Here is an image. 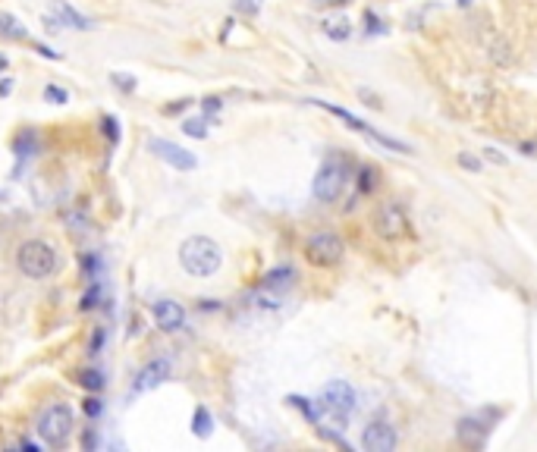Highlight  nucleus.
Segmentation results:
<instances>
[{
  "instance_id": "obj_1",
  "label": "nucleus",
  "mask_w": 537,
  "mask_h": 452,
  "mask_svg": "<svg viewBox=\"0 0 537 452\" xmlns=\"http://www.w3.org/2000/svg\"><path fill=\"white\" fill-rule=\"evenodd\" d=\"M179 264L189 276H214L223 267V251L211 236H189L179 245Z\"/></svg>"
},
{
  "instance_id": "obj_2",
  "label": "nucleus",
  "mask_w": 537,
  "mask_h": 452,
  "mask_svg": "<svg viewBox=\"0 0 537 452\" xmlns=\"http://www.w3.org/2000/svg\"><path fill=\"white\" fill-rule=\"evenodd\" d=\"M35 430H38V437L45 446L63 449V446L73 439V433H76V414H73V408L66 405V402H54V405H47L45 412L38 414Z\"/></svg>"
},
{
  "instance_id": "obj_3",
  "label": "nucleus",
  "mask_w": 537,
  "mask_h": 452,
  "mask_svg": "<svg viewBox=\"0 0 537 452\" xmlns=\"http://www.w3.org/2000/svg\"><path fill=\"white\" fill-rule=\"evenodd\" d=\"M16 267H20L26 276H32V280H47L51 273H57L60 261H57V251H54L51 242H45V239H29V242H22L20 251H16Z\"/></svg>"
},
{
  "instance_id": "obj_4",
  "label": "nucleus",
  "mask_w": 537,
  "mask_h": 452,
  "mask_svg": "<svg viewBox=\"0 0 537 452\" xmlns=\"http://www.w3.org/2000/svg\"><path fill=\"white\" fill-rule=\"evenodd\" d=\"M349 182V167L346 160H336V157H330V160L321 163V170H317L315 182H311V192H315L317 201H324V204H330V201H336L342 195V188H346Z\"/></svg>"
},
{
  "instance_id": "obj_5",
  "label": "nucleus",
  "mask_w": 537,
  "mask_h": 452,
  "mask_svg": "<svg viewBox=\"0 0 537 452\" xmlns=\"http://www.w3.org/2000/svg\"><path fill=\"white\" fill-rule=\"evenodd\" d=\"M308 104H315V107H321V110H327V113H333V116H340L342 123H349V129H355V132H365L371 142H377V144H384V148H390V151H396V154H411V148L405 142H399V138H390V135H384V132H377L371 123H365V119H358V116H352V113L346 110V107H336V104H330V100H308Z\"/></svg>"
},
{
  "instance_id": "obj_6",
  "label": "nucleus",
  "mask_w": 537,
  "mask_h": 452,
  "mask_svg": "<svg viewBox=\"0 0 537 452\" xmlns=\"http://www.w3.org/2000/svg\"><path fill=\"white\" fill-rule=\"evenodd\" d=\"M321 412L333 414L340 424H346L355 412V389L352 383L346 380H330L327 386L321 389Z\"/></svg>"
},
{
  "instance_id": "obj_7",
  "label": "nucleus",
  "mask_w": 537,
  "mask_h": 452,
  "mask_svg": "<svg viewBox=\"0 0 537 452\" xmlns=\"http://www.w3.org/2000/svg\"><path fill=\"white\" fill-rule=\"evenodd\" d=\"M148 151H151L158 160H164L167 167L179 170V173H192V170L198 167V157L192 154V151H186L183 144L170 142V138H148Z\"/></svg>"
},
{
  "instance_id": "obj_8",
  "label": "nucleus",
  "mask_w": 537,
  "mask_h": 452,
  "mask_svg": "<svg viewBox=\"0 0 537 452\" xmlns=\"http://www.w3.org/2000/svg\"><path fill=\"white\" fill-rule=\"evenodd\" d=\"M305 257H308L315 267H333V264L342 261V242L333 232H317V236L308 239L305 245Z\"/></svg>"
},
{
  "instance_id": "obj_9",
  "label": "nucleus",
  "mask_w": 537,
  "mask_h": 452,
  "mask_svg": "<svg viewBox=\"0 0 537 452\" xmlns=\"http://www.w3.org/2000/svg\"><path fill=\"white\" fill-rule=\"evenodd\" d=\"M173 377V361L167 355L160 358H151V361L145 364V368L139 370V377H135L133 383V396H142V393H151V389H158L160 383H167Z\"/></svg>"
},
{
  "instance_id": "obj_10",
  "label": "nucleus",
  "mask_w": 537,
  "mask_h": 452,
  "mask_svg": "<svg viewBox=\"0 0 537 452\" xmlns=\"http://www.w3.org/2000/svg\"><path fill=\"white\" fill-rule=\"evenodd\" d=\"M296 280H298V273H296V267H273V270H267L264 273V280H261V292H267V305H280V299H283L286 292H289L292 286H296Z\"/></svg>"
},
{
  "instance_id": "obj_11",
  "label": "nucleus",
  "mask_w": 537,
  "mask_h": 452,
  "mask_svg": "<svg viewBox=\"0 0 537 452\" xmlns=\"http://www.w3.org/2000/svg\"><path fill=\"white\" fill-rule=\"evenodd\" d=\"M374 229L384 239H399L402 232H409V220H405V211L396 204V201H386L384 207L374 217Z\"/></svg>"
},
{
  "instance_id": "obj_12",
  "label": "nucleus",
  "mask_w": 537,
  "mask_h": 452,
  "mask_svg": "<svg viewBox=\"0 0 537 452\" xmlns=\"http://www.w3.org/2000/svg\"><path fill=\"white\" fill-rule=\"evenodd\" d=\"M396 443H399V437H396L390 421H371V424L365 427V433H361V446H365L368 452H393Z\"/></svg>"
},
{
  "instance_id": "obj_13",
  "label": "nucleus",
  "mask_w": 537,
  "mask_h": 452,
  "mask_svg": "<svg viewBox=\"0 0 537 452\" xmlns=\"http://www.w3.org/2000/svg\"><path fill=\"white\" fill-rule=\"evenodd\" d=\"M151 314H154L158 330H164V333H176V330H183V326H186V308L179 305V301H173V299L154 301Z\"/></svg>"
},
{
  "instance_id": "obj_14",
  "label": "nucleus",
  "mask_w": 537,
  "mask_h": 452,
  "mask_svg": "<svg viewBox=\"0 0 537 452\" xmlns=\"http://www.w3.org/2000/svg\"><path fill=\"white\" fill-rule=\"evenodd\" d=\"M487 433H490V424L481 414H468V418L459 421V439L465 446H484Z\"/></svg>"
},
{
  "instance_id": "obj_15",
  "label": "nucleus",
  "mask_w": 537,
  "mask_h": 452,
  "mask_svg": "<svg viewBox=\"0 0 537 452\" xmlns=\"http://www.w3.org/2000/svg\"><path fill=\"white\" fill-rule=\"evenodd\" d=\"M51 10L57 13V25H66V29H79V31H91V29H95V22H91L89 16H82L79 10H73L66 0H54Z\"/></svg>"
},
{
  "instance_id": "obj_16",
  "label": "nucleus",
  "mask_w": 537,
  "mask_h": 452,
  "mask_svg": "<svg viewBox=\"0 0 537 452\" xmlns=\"http://www.w3.org/2000/svg\"><path fill=\"white\" fill-rule=\"evenodd\" d=\"M0 41H29L32 44V35H29V29L13 16V13H0Z\"/></svg>"
},
{
  "instance_id": "obj_17",
  "label": "nucleus",
  "mask_w": 537,
  "mask_h": 452,
  "mask_svg": "<svg viewBox=\"0 0 537 452\" xmlns=\"http://www.w3.org/2000/svg\"><path fill=\"white\" fill-rule=\"evenodd\" d=\"M73 380H76L82 389H89V393H101V389L107 386V377H104L101 368H82V370H76Z\"/></svg>"
},
{
  "instance_id": "obj_18",
  "label": "nucleus",
  "mask_w": 537,
  "mask_h": 452,
  "mask_svg": "<svg viewBox=\"0 0 537 452\" xmlns=\"http://www.w3.org/2000/svg\"><path fill=\"white\" fill-rule=\"evenodd\" d=\"M192 433H195L198 439H208L211 433H214V414H211V408L198 405L195 412H192Z\"/></svg>"
},
{
  "instance_id": "obj_19",
  "label": "nucleus",
  "mask_w": 537,
  "mask_h": 452,
  "mask_svg": "<svg viewBox=\"0 0 537 452\" xmlns=\"http://www.w3.org/2000/svg\"><path fill=\"white\" fill-rule=\"evenodd\" d=\"M324 35L330 38V41H346L349 35H352V22H349L346 16H330V19H324Z\"/></svg>"
},
{
  "instance_id": "obj_20",
  "label": "nucleus",
  "mask_w": 537,
  "mask_h": 452,
  "mask_svg": "<svg viewBox=\"0 0 537 452\" xmlns=\"http://www.w3.org/2000/svg\"><path fill=\"white\" fill-rule=\"evenodd\" d=\"M183 132H186V135H192V138H204V135H208V119H204V116H189L183 123Z\"/></svg>"
},
{
  "instance_id": "obj_21",
  "label": "nucleus",
  "mask_w": 537,
  "mask_h": 452,
  "mask_svg": "<svg viewBox=\"0 0 537 452\" xmlns=\"http://www.w3.org/2000/svg\"><path fill=\"white\" fill-rule=\"evenodd\" d=\"M233 6H236V13H242V16L255 19V16L261 13V6H264V0H233Z\"/></svg>"
},
{
  "instance_id": "obj_22",
  "label": "nucleus",
  "mask_w": 537,
  "mask_h": 452,
  "mask_svg": "<svg viewBox=\"0 0 537 452\" xmlns=\"http://www.w3.org/2000/svg\"><path fill=\"white\" fill-rule=\"evenodd\" d=\"M82 412L89 414V418H101V414H104V402L98 399V396H89V399L82 402Z\"/></svg>"
},
{
  "instance_id": "obj_23",
  "label": "nucleus",
  "mask_w": 537,
  "mask_h": 452,
  "mask_svg": "<svg viewBox=\"0 0 537 452\" xmlns=\"http://www.w3.org/2000/svg\"><path fill=\"white\" fill-rule=\"evenodd\" d=\"M45 100H51V104H66L70 94H66V88H60V85H47L45 88Z\"/></svg>"
},
{
  "instance_id": "obj_24",
  "label": "nucleus",
  "mask_w": 537,
  "mask_h": 452,
  "mask_svg": "<svg viewBox=\"0 0 537 452\" xmlns=\"http://www.w3.org/2000/svg\"><path fill=\"white\" fill-rule=\"evenodd\" d=\"M101 129H104V135L110 138V144H116V142H120V129H116V116H110V113H107V116L101 119Z\"/></svg>"
},
{
  "instance_id": "obj_25",
  "label": "nucleus",
  "mask_w": 537,
  "mask_h": 452,
  "mask_svg": "<svg viewBox=\"0 0 537 452\" xmlns=\"http://www.w3.org/2000/svg\"><path fill=\"white\" fill-rule=\"evenodd\" d=\"M98 295H101V286H91L89 292L82 295V305H79V308H82V311H91V308L98 305Z\"/></svg>"
},
{
  "instance_id": "obj_26",
  "label": "nucleus",
  "mask_w": 537,
  "mask_h": 452,
  "mask_svg": "<svg viewBox=\"0 0 537 452\" xmlns=\"http://www.w3.org/2000/svg\"><path fill=\"white\" fill-rule=\"evenodd\" d=\"M114 85L123 88V91H135V79L129 73H114Z\"/></svg>"
},
{
  "instance_id": "obj_27",
  "label": "nucleus",
  "mask_w": 537,
  "mask_h": 452,
  "mask_svg": "<svg viewBox=\"0 0 537 452\" xmlns=\"http://www.w3.org/2000/svg\"><path fill=\"white\" fill-rule=\"evenodd\" d=\"M365 19H368V35H384V31H386V29H384V22H380V19L374 16L371 10L365 13Z\"/></svg>"
},
{
  "instance_id": "obj_28",
  "label": "nucleus",
  "mask_w": 537,
  "mask_h": 452,
  "mask_svg": "<svg viewBox=\"0 0 537 452\" xmlns=\"http://www.w3.org/2000/svg\"><path fill=\"white\" fill-rule=\"evenodd\" d=\"M484 160L497 163V167H506V163H509V157H506V154H499L497 148H484Z\"/></svg>"
},
{
  "instance_id": "obj_29",
  "label": "nucleus",
  "mask_w": 537,
  "mask_h": 452,
  "mask_svg": "<svg viewBox=\"0 0 537 452\" xmlns=\"http://www.w3.org/2000/svg\"><path fill=\"white\" fill-rule=\"evenodd\" d=\"M459 163L465 170H471V173H481V160L474 154H459Z\"/></svg>"
},
{
  "instance_id": "obj_30",
  "label": "nucleus",
  "mask_w": 537,
  "mask_h": 452,
  "mask_svg": "<svg viewBox=\"0 0 537 452\" xmlns=\"http://www.w3.org/2000/svg\"><path fill=\"white\" fill-rule=\"evenodd\" d=\"M82 267H85V276H89V280H95V276H98V273H95L98 257H95V255H85V257H82Z\"/></svg>"
},
{
  "instance_id": "obj_31",
  "label": "nucleus",
  "mask_w": 537,
  "mask_h": 452,
  "mask_svg": "<svg viewBox=\"0 0 537 452\" xmlns=\"http://www.w3.org/2000/svg\"><path fill=\"white\" fill-rule=\"evenodd\" d=\"M371 176L374 170H361V192H371Z\"/></svg>"
},
{
  "instance_id": "obj_32",
  "label": "nucleus",
  "mask_w": 537,
  "mask_h": 452,
  "mask_svg": "<svg viewBox=\"0 0 537 452\" xmlns=\"http://www.w3.org/2000/svg\"><path fill=\"white\" fill-rule=\"evenodd\" d=\"M98 342H104V330H95V339L89 345V355H98Z\"/></svg>"
},
{
  "instance_id": "obj_33",
  "label": "nucleus",
  "mask_w": 537,
  "mask_h": 452,
  "mask_svg": "<svg viewBox=\"0 0 537 452\" xmlns=\"http://www.w3.org/2000/svg\"><path fill=\"white\" fill-rule=\"evenodd\" d=\"M186 107H189V100H179V104L167 107V113H179V110H186Z\"/></svg>"
},
{
  "instance_id": "obj_34",
  "label": "nucleus",
  "mask_w": 537,
  "mask_h": 452,
  "mask_svg": "<svg viewBox=\"0 0 537 452\" xmlns=\"http://www.w3.org/2000/svg\"><path fill=\"white\" fill-rule=\"evenodd\" d=\"M315 3H321V6H340V3H349V0H315Z\"/></svg>"
},
{
  "instance_id": "obj_35",
  "label": "nucleus",
  "mask_w": 537,
  "mask_h": 452,
  "mask_svg": "<svg viewBox=\"0 0 537 452\" xmlns=\"http://www.w3.org/2000/svg\"><path fill=\"white\" fill-rule=\"evenodd\" d=\"M10 88H13V82H3V85H0V98H7Z\"/></svg>"
},
{
  "instance_id": "obj_36",
  "label": "nucleus",
  "mask_w": 537,
  "mask_h": 452,
  "mask_svg": "<svg viewBox=\"0 0 537 452\" xmlns=\"http://www.w3.org/2000/svg\"><path fill=\"white\" fill-rule=\"evenodd\" d=\"M3 66H7V56H0V69H3Z\"/></svg>"
},
{
  "instance_id": "obj_37",
  "label": "nucleus",
  "mask_w": 537,
  "mask_h": 452,
  "mask_svg": "<svg viewBox=\"0 0 537 452\" xmlns=\"http://www.w3.org/2000/svg\"><path fill=\"white\" fill-rule=\"evenodd\" d=\"M459 3H462V6H468V3H471V0H459Z\"/></svg>"
}]
</instances>
